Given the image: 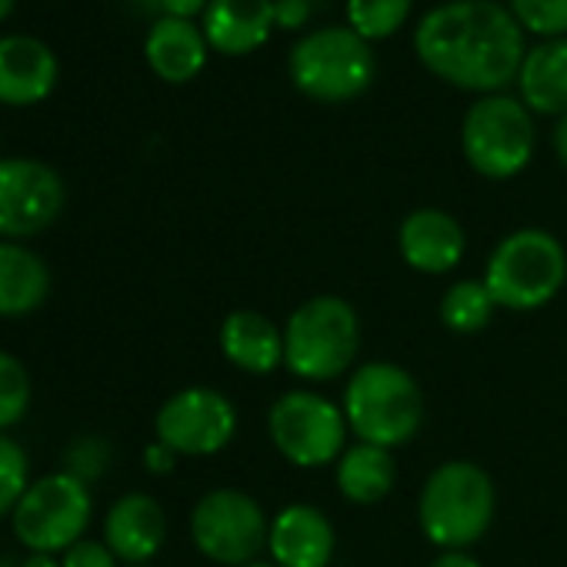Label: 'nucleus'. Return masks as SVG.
<instances>
[{"label": "nucleus", "instance_id": "f257e3e1", "mask_svg": "<svg viewBox=\"0 0 567 567\" xmlns=\"http://www.w3.org/2000/svg\"><path fill=\"white\" fill-rule=\"evenodd\" d=\"M414 51L434 78L477 94H501L517 81L527 54L520 24L494 0H447L427 11Z\"/></svg>", "mask_w": 567, "mask_h": 567}, {"label": "nucleus", "instance_id": "f03ea898", "mask_svg": "<svg viewBox=\"0 0 567 567\" xmlns=\"http://www.w3.org/2000/svg\"><path fill=\"white\" fill-rule=\"evenodd\" d=\"M344 417L358 441L378 447H401L417 437L424 424V391L411 371L391 361L361 364L344 388Z\"/></svg>", "mask_w": 567, "mask_h": 567}, {"label": "nucleus", "instance_id": "7ed1b4c3", "mask_svg": "<svg viewBox=\"0 0 567 567\" xmlns=\"http://www.w3.org/2000/svg\"><path fill=\"white\" fill-rule=\"evenodd\" d=\"M497 511V491L474 461H444L434 467L417 497L424 537L441 550H467L477 544Z\"/></svg>", "mask_w": 567, "mask_h": 567}, {"label": "nucleus", "instance_id": "20e7f679", "mask_svg": "<svg viewBox=\"0 0 567 567\" xmlns=\"http://www.w3.org/2000/svg\"><path fill=\"white\" fill-rule=\"evenodd\" d=\"M567 280L564 244L540 230L520 227L497 240L484 267V288L504 311H537L547 308Z\"/></svg>", "mask_w": 567, "mask_h": 567}, {"label": "nucleus", "instance_id": "39448f33", "mask_svg": "<svg viewBox=\"0 0 567 567\" xmlns=\"http://www.w3.org/2000/svg\"><path fill=\"white\" fill-rule=\"evenodd\" d=\"M361 351L358 311L338 295L308 298L284 324V364L308 384L344 378Z\"/></svg>", "mask_w": 567, "mask_h": 567}, {"label": "nucleus", "instance_id": "423d86ee", "mask_svg": "<svg viewBox=\"0 0 567 567\" xmlns=\"http://www.w3.org/2000/svg\"><path fill=\"white\" fill-rule=\"evenodd\" d=\"M291 81L301 94L321 104L361 97L374 81V51L351 28H324L291 48Z\"/></svg>", "mask_w": 567, "mask_h": 567}, {"label": "nucleus", "instance_id": "0eeeda50", "mask_svg": "<svg viewBox=\"0 0 567 567\" xmlns=\"http://www.w3.org/2000/svg\"><path fill=\"white\" fill-rule=\"evenodd\" d=\"M267 434L277 454L295 467H328L348 451L344 408L318 391H288L267 411Z\"/></svg>", "mask_w": 567, "mask_h": 567}, {"label": "nucleus", "instance_id": "6e6552de", "mask_svg": "<svg viewBox=\"0 0 567 567\" xmlns=\"http://www.w3.org/2000/svg\"><path fill=\"white\" fill-rule=\"evenodd\" d=\"M461 151L487 181L517 177L534 157V121L524 101L507 94L474 101L461 124Z\"/></svg>", "mask_w": 567, "mask_h": 567}, {"label": "nucleus", "instance_id": "1a4fd4ad", "mask_svg": "<svg viewBox=\"0 0 567 567\" xmlns=\"http://www.w3.org/2000/svg\"><path fill=\"white\" fill-rule=\"evenodd\" d=\"M91 511V484L78 481L68 471H58L31 481V487L24 491L11 514V524L18 540L31 554H58L84 537Z\"/></svg>", "mask_w": 567, "mask_h": 567}, {"label": "nucleus", "instance_id": "9d476101", "mask_svg": "<svg viewBox=\"0 0 567 567\" xmlns=\"http://www.w3.org/2000/svg\"><path fill=\"white\" fill-rule=\"evenodd\" d=\"M190 537L207 560L224 567H247L267 547L270 520L250 494L237 487H217L194 504Z\"/></svg>", "mask_w": 567, "mask_h": 567}, {"label": "nucleus", "instance_id": "9b49d317", "mask_svg": "<svg viewBox=\"0 0 567 567\" xmlns=\"http://www.w3.org/2000/svg\"><path fill=\"white\" fill-rule=\"evenodd\" d=\"M154 431L177 457H210L234 441L237 411L214 388H184L161 404Z\"/></svg>", "mask_w": 567, "mask_h": 567}, {"label": "nucleus", "instance_id": "f8f14e48", "mask_svg": "<svg viewBox=\"0 0 567 567\" xmlns=\"http://www.w3.org/2000/svg\"><path fill=\"white\" fill-rule=\"evenodd\" d=\"M64 181L34 157H0V240L48 230L64 210Z\"/></svg>", "mask_w": 567, "mask_h": 567}, {"label": "nucleus", "instance_id": "ddd939ff", "mask_svg": "<svg viewBox=\"0 0 567 567\" xmlns=\"http://www.w3.org/2000/svg\"><path fill=\"white\" fill-rule=\"evenodd\" d=\"M334 544V524L315 504H288L270 520L267 550L277 567H328Z\"/></svg>", "mask_w": 567, "mask_h": 567}, {"label": "nucleus", "instance_id": "4468645a", "mask_svg": "<svg viewBox=\"0 0 567 567\" xmlns=\"http://www.w3.org/2000/svg\"><path fill=\"white\" fill-rule=\"evenodd\" d=\"M398 247L411 270L437 277V274H451L461 264L467 237L457 217H451L447 210L421 207L404 217L398 230Z\"/></svg>", "mask_w": 567, "mask_h": 567}, {"label": "nucleus", "instance_id": "2eb2a0df", "mask_svg": "<svg viewBox=\"0 0 567 567\" xmlns=\"http://www.w3.org/2000/svg\"><path fill=\"white\" fill-rule=\"evenodd\" d=\"M164 540H167V517L157 497L134 491L111 504L104 517V544L114 550L117 560H124L127 567L147 564L151 557H157Z\"/></svg>", "mask_w": 567, "mask_h": 567}, {"label": "nucleus", "instance_id": "dca6fc26", "mask_svg": "<svg viewBox=\"0 0 567 567\" xmlns=\"http://www.w3.org/2000/svg\"><path fill=\"white\" fill-rule=\"evenodd\" d=\"M58 84L54 51L31 34L0 38V104L28 107L44 101Z\"/></svg>", "mask_w": 567, "mask_h": 567}, {"label": "nucleus", "instance_id": "f3484780", "mask_svg": "<svg viewBox=\"0 0 567 567\" xmlns=\"http://www.w3.org/2000/svg\"><path fill=\"white\" fill-rule=\"evenodd\" d=\"M274 24V0H210L204 11L207 44L230 58L257 51L270 38Z\"/></svg>", "mask_w": 567, "mask_h": 567}, {"label": "nucleus", "instance_id": "a211bd4d", "mask_svg": "<svg viewBox=\"0 0 567 567\" xmlns=\"http://www.w3.org/2000/svg\"><path fill=\"white\" fill-rule=\"evenodd\" d=\"M220 354L244 374H270L284 364V331L260 311H234L217 331Z\"/></svg>", "mask_w": 567, "mask_h": 567}, {"label": "nucleus", "instance_id": "6ab92c4d", "mask_svg": "<svg viewBox=\"0 0 567 567\" xmlns=\"http://www.w3.org/2000/svg\"><path fill=\"white\" fill-rule=\"evenodd\" d=\"M207 48L210 44L200 28H194L184 18H167V14L151 24L147 41H144L151 71L171 84H184L197 78L207 64Z\"/></svg>", "mask_w": 567, "mask_h": 567}, {"label": "nucleus", "instance_id": "aec40b11", "mask_svg": "<svg viewBox=\"0 0 567 567\" xmlns=\"http://www.w3.org/2000/svg\"><path fill=\"white\" fill-rule=\"evenodd\" d=\"M51 295V270L41 254L18 240H0V318L34 315Z\"/></svg>", "mask_w": 567, "mask_h": 567}, {"label": "nucleus", "instance_id": "412c9836", "mask_svg": "<svg viewBox=\"0 0 567 567\" xmlns=\"http://www.w3.org/2000/svg\"><path fill=\"white\" fill-rule=\"evenodd\" d=\"M520 101L527 111L544 117L567 114V38L544 41L524 54L520 74Z\"/></svg>", "mask_w": 567, "mask_h": 567}, {"label": "nucleus", "instance_id": "4be33fe9", "mask_svg": "<svg viewBox=\"0 0 567 567\" xmlns=\"http://www.w3.org/2000/svg\"><path fill=\"white\" fill-rule=\"evenodd\" d=\"M394 481H398V464L388 447L358 441L338 457V491L351 504L368 507L384 501L394 491Z\"/></svg>", "mask_w": 567, "mask_h": 567}, {"label": "nucleus", "instance_id": "5701e85b", "mask_svg": "<svg viewBox=\"0 0 567 567\" xmlns=\"http://www.w3.org/2000/svg\"><path fill=\"white\" fill-rule=\"evenodd\" d=\"M494 311L497 305L484 288V280H457L441 298V324L451 334H481L491 324Z\"/></svg>", "mask_w": 567, "mask_h": 567}, {"label": "nucleus", "instance_id": "b1692460", "mask_svg": "<svg viewBox=\"0 0 567 567\" xmlns=\"http://www.w3.org/2000/svg\"><path fill=\"white\" fill-rule=\"evenodd\" d=\"M414 0H348V28L368 44L384 41L408 21Z\"/></svg>", "mask_w": 567, "mask_h": 567}, {"label": "nucleus", "instance_id": "393cba45", "mask_svg": "<svg viewBox=\"0 0 567 567\" xmlns=\"http://www.w3.org/2000/svg\"><path fill=\"white\" fill-rule=\"evenodd\" d=\"M28 408H31V374L14 354L0 351V434L14 427L28 414Z\"/></svg>", "mask_w": 567, "mask_h": 567}, {"label": "nucleus", "instance_id": "a878e982", "mask_svg": "<svg viewBox=\"0 0 567 567\" xmlns=\"http://www.w3.org/2000/svg\"><path fill=\"white\" fill-rule=\"evenodd\" d=\"M28 487H31L28 451L14 437L0 434V517L14 514V507H18V501L24 497Z\"/></svg>", "mask_w": 567, "mask_h": 567}, {"label": "nucleus", "instance_id": "bb28decb", "mask_svg": "<svg viewBox=\"0 0 567 567\" xmlns=\"http://www.w3.org/2000/svg\"><path fill=\"white\" fill-rule=\"evenodd\" d=\"M511 14L520 31L537 38H560L567 34V0H511Z\"/></svg>", "mask_w": 567, "mask_h": 567}, {"label": "nucleus", "instance_id": "cd10ccee", "mask_svg": "<svg viewBox=\"0 0 567 567\" xmlns=\"http://www.w3.org/2000/svg\"><path fill=\"white\" fill-rule=\"evenodd\" d=\"M107 464H111V447L104 437H78L64 454V471L84 484L101 477L107 471Z\"/></svg>", "mask_w": 567, "mask_h": 567}, {"label": "nucleus", "instance_id": "c85d7f7f", "mask_svg": "<svg viewBox=\"0 0 567 567\" xmlns=\"http://www.w3.org/2000/svg\"><path fill=\"white\" fill-rule=\"evenodd\" d=\"M61 567H117V557H114V550L104 540L81 537L78 544H71L64 550Z\"/></svg>", "mask_w": 567, "mask_h": 567}, {"label": "nucleus", "instance_id": "c756f323", "mask_svg": "<svg viewBox=\"0 0 567 567\" xmlns=\"http://www.w3.org/2000/svg\"><path fill=\"white\" fill-rule=\"evenodd\" d=\"M274 14H277L280 28L295 31V28H301L308 21L311 8H308V0H274Z\"/></svg>", "mask_w": 567, "mask_h": 567}, {"label": "nucleus", "instance_id": "7c9ffc66", "mask_svg": "<svg viewBox=\"0 0 567 567\" xmlns=\"http://www.w3.org/2000/svg\"><path fill=\"white\" fill-rule=\"evenodd\" d=\"M174 464H177V454H174L167 444H161V441L147 444V451H144V467H147L151 474H171Z\"/></svg>", "mask_w": 567, "mask_h": 567}, {"label": "nucleus", "instance_id": "2f4dec72", "mask_svg": "<svg viewBox=\"0 0 567 567\" xmlns=\"http://www.w3.org/2000/svg\"><path fill=\"white\" fill-rule=\"evenodd\" d=\"M207 4H210V0H161V8H164L167 18H184V21H190L194 14H204Z\"/></svg>", "mask_w": 567, "mask_h": 567}, {"label": "nucleus", "instance_id": "473e14b6", "mask_svg": "<svg viewBox=\"0 0 567 567\" xmlns=\"http://www.w3.org/2000/svg\"><path fill=\"white\" fill-rule=\"evenodd\" d=\"M431 567H481L467 550H441V557Z\"/></svg>", "mask_w": 567, "mask_h": 567}, {"label": "nucleus", "instance_id": "72a5a7b5", "mask_svg": "<svg viewBox=\"0 0 567 567\" xmlns=\"http://www.w3.org/2000/svg\"><path fill=\"white\" fill-rule=\"evenodd\" d=\"M554 154H557V161L567 167V114L557 121V127H554Z\"/></svg>", "mask_w": 567, "mask_h": 567}, {"label": "nucleus", "instance_id": "f704fd0d", "mask_svg": "<svg viewBox=\"0 0 567 567\" xmlns=\"http://www.w3.org/2000/svg\"><path fill=\"white\" fill-rule=\"evenodd\" d=\"M21 567H61V560H54V554H31L21 560Z\"/></svg>", "mask_w": 567, "mask_h": 567}, {"label": "nucleus", "instance_id": "c9c22d12", "mask_svg": "<svg viewBox=\"0 0 567 567\" xmlns=\"http://www.w3.org/2000/svg\"><path fill=\"white\" fill-rule=\"evenodd\" d=\"M14 4H18V0H0V21H4L14 11Z\"/></svg>", "mask_w": 567, "mask_h": 567}, {"label": "nucleus", "instance_id": "e433bc0d", "mask_svg": "<svg viewBox=\"0 0 567 567\" xmlns=\"http://www.w3.org/2000/svg\"><path fill=\"white\" fill-rule=\"evenodd\" d=\"M0 567H21L18 560H11V557H0Z\"/></svg>", "mask_w": 567, "mask_h": 567}, {"label": "nucleus", "instance_id": "4c0bfd02", "mask_svg": "<svg viewBox=\"0 0 567 567\" xmlns=\"http://www.w3.org/2000/svg\"><path fill=\"white\" fill-rule=\"evenodd\" d=\"M247 567H277V564H247Z\"/></svg>", "mask_w": 567, "mask_h": 567}, {"label": "nucleus", "instance_id": "58836bf2", "mask_svg": "<svg viewBox=\"0 0 567 567\" xmlns=\"http://www.w3.org/2000/svg\"><path fill=\"white\" fill-rule=\"evenodd\" d=\"M137 567H147V564H137Z\"/></svg>", "mask_w": 567, "mask_h": 567}]
</instances>
